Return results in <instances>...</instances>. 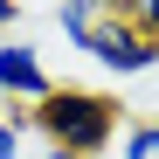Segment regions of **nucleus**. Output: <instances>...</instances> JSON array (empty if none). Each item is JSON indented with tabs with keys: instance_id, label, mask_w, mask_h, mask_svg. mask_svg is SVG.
Returning <instances> with one entry per match:
<instances>
[{
	"instance_id": "7",
	"label": "nucleus",
	"mask_w": 159,
	"mask_h": 159,
	"mask_svg": "<svg viewBox=\"0 0 159 159\" xmlns=\"http://www.w3.org/2000/svg\"><path fill=\"white\" fill-rule=\"evenodd\" d=\"M42 159H83V152H56V145H48V152H42Z\"/></svg>"
},
{
	"instance_id": "1",
	"label": "nucleus",
	"mask_w": 159,
	"mask_h": 159,
	"mask_svg": "<svg viewBox=\"0 0 159 159\" xmlns=\"http://www.w3.org/2000/svg\"><path fill=\"white\" fill-rule=\"evenodd\" d=\"M56 28L69 35L76 56H90L104 76H152L159 42L131 21V0H56Z\"/></svg>"
},
{
	"instance_id": "4",
	"label": "nucleus",
	"mask_w": 159,
	"mask_h": 159,
	"mask_svg": "<svg viewBox=\"0 0 159 159\" xmlns=\"http://www.w3.org/2000/svg\"><path fill=\"white\" fill-rule=\"evenodd\" d=\"M118 159H159V118H131L118 139Z\"/></svg>"
},
{
	"instance_id": "6",
	"label": "nucleus",
	"mask_w": 159,
	"mask_h": 159,
	"mask_svg": "<svg viewBox=\"0 0 159 159\" xmlns=\"http://www.w3.org/2000/svg\"><path fill=\"white\" fill-rule=\"evenodd\" d=\"M131 21H139V28L159 42V0H131Z\"/></svg>"
},
{
	"instance_id": "5",
	"label": "nucleus",
	"mask_w": 159,
	"mask_h": 159,
	"mask_svg": "<svg viewBox=\"0 0 159 159\" xmlns=\"http://www.w3.org/2000/svg\"><path fill=\"white\" fill-rule=\"evenodd\" d=\"M28 111H0V159H28Z\"/></svg>"
},
{
	"instance_id": "2",
	"label": "nucleus",
	"mask_w": 159,
	"mask_h": 159,
	"mask_svg": "<svg viewBox=\"0 0 159 159\" xmlns=\"http://www.w3.org/2000/svg\"><path fill=\"white\" fill-rule=\"evenodd\" d=\"M28 125L42 131L56 152H83V159H104L118 139H125V104L111 90H83V83H56L35 111Z\"/></svg>"
},
{
	"instance_id": "3",
	"label": "nucleus",
	"mask_w": 159,
	"mask_h": 159,
	"mask_svg": "<svg viewBox=\"0 0 159 159\" xmlns=\"http://www.w3.org/2000/svg\"><path fill=\"white\" fill-rule=\"evenodd\" d=\"M48 90V69H42V48L21 42V35H0V97L7 104H42Z\"/></svg>"
}]
</instances>
